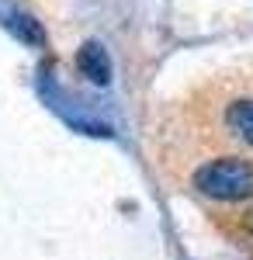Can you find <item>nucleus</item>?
Listing matches in <instances>:
<instances>
[{
    "instance_id": "nucleus-3",
    "label": "nucleus",
    "mask_w": 253,
    "mask_h": 260,
    "mask_svg": "<svg viewBox=\"0 0 253 260\" xmlns=\"http://www.w3.org/2000/svg\"><path fill=\"white\" fill-rule=\"evenodd\" d=\"M226 125H229L243 142L253 146V101H246V98L233 101V104L226 108Z\"/></svg>"
},
{
    "instance_id": "nucleus-1",
    "label": "nucleus",
    "mask_w": 253,
    "mask_h": 260,
    "mask_svg": "<svg viewBox=\"0 0 253 260\" xmlns=\"http://www.w3.org/2000/svg\"><path fill=\"white\" fill-rule=\"evenodd\" d=\"M195 187L215 201H243L253 198V163L239 156L208 160L195 170Z\"/></svg>"
},
{
    "instance_id": "nucleus-4",
    "label": "nucleus",
    "mask_w": 253,
    "mask_h": 260,
    "mask_svg": "<svg viewBox=\"0 0 253 260\" xmlns=\"http://www.w3.org/2000/svg\"><path fill=\"white\" fill-rule=\"evenodd\" d=\"M21 42H28V45H42L45 42V31H42V24L31 14H21V11H7V21H4Z\"/></svg>"
},
{
    "instance_id": "nucleus-2",
    "label": "nucleus",
    "mask_w": 253,
    "mask_h": 260,
    "mask_svg": "<svg viewBox=\"0 0 253 260\" xmlns=\"http://www.w3.org/2000/svg\"><path fill=\"white\" fill-rule=\"evenodd\" d=\"M77 66H80V73H83L90 83H98V87L111 83V56H108V49H104L98 39H90V42L80 45Z\"/></svg>"
}]
</instances>
